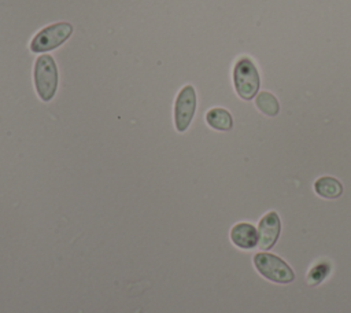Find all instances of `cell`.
I'll return each instance as SVG.
<instances>
[{
	"label": "cell",
	"instance_id": "8",
	"mask_svg": "<svg viewBox=\"0 0 351 313\" xmlns=\"http://www.w3.org/2000/svg\"><path fill=\"white\" fill-rule=\"evenodd\" d=\"M206 122L210 128L221 132H228L233 128L232 114L222 107H213L206 113Z\"/></svg>",
	"mask_w": 351,
	"mask_h": 313
},
{
	"label": "cell",
	"instance_id": "7",
	"mask_svg": "<svg viewBox=\"0 0 351 313\" xmlns=\"http://www.w3.org/2000/svg\"><path fill=\"white\" fill-rule=\"evenodd\" d=\"M230 242L241 250H251L258 244V229L250 222H237L230 228Z\"/></svg>",
	"mask_w": 351,
	"mask_h": 313
},
{
	"label": "cell",
	"instance_id": "1",
	"mask_svg": "<svg viewBox=\"0 0 351 313\" xmlns=\"http://www.w3.org/2000/svg\"><path fill=\"white\" fill-rule=\"evenodd\" d=\"M254 266L261 276L269 281L278 284H288L295 280L293 269L278 255L271 253H256L252 258Z\"/></svg>",
	"mask_w": 351,
	"mask_h": 313
},
{
	"label": "cell",
	"instance_id": "6",
	"mask_svg": "<svg viewBox=\"0 0 351 313\" xmlns=\"http://www.w3.org/2000/svg\"><path fill=\"white\" fill-rule=\"evenodd\" d=\"M258 246L263 250H270L278 240L281 232V220L277 211H267L258 224Z\"/></svg>",
	"mask_w": 351,
	"mask_h": 313
},
{
	"label": "cell",
	"instance_id": "9",
	"mask_svg": "<svg viewBox=\"0 0 351 313\" xmlns=\"http://www.w3.org/2000/svg\"><path fill=\"white\" fill-rule=\"evenodd\" d=\"M314 191L321 198L336 199L343 194V185L332 176H322L314 181Z\"/></svg>",
	"mask_w": 351,
	"mask_h": 313
},
{
	"label": "cell",
	"instance_id": "10",
	"mask_svg": "<svg viewBox=\"0 0 351 313\" xmlns=\"http://www.w3.org/2000/svg\"><path fill=\"white\" fill-rule=\"evenodd\" d=\"M255 104L259 108L261 113H263L267 117H276L280 111V104L278 100L276 99L274 95L270 92H259L255 97Z\"/></svg>",
	"mask_w": 351,
	"mask_h": 313
},
{
	"label": "cell",
	"instance_id": "5",
	"mask_svg": "<svg viewBox=\"0 0 351 313\" xmlns=\"http://www.w3.org/2000/svg\"><path fill=\"white\" fill-rule=\"evenodd\" d=\"M196 111V92L192 85H185L177 95L174 103V125L176 129L182 133L185 132Z\"/></svg>",
	"mask_w": 351,
	"mask_h": 313
},
{
	"label": "cell",
	"instance_id": "3",
	"mask_svg": "<svg viewBox=\"0 0 351 313\" xmlns=\"http://www.w3.org/2000/svg\"><path fill=\"white\" fill-rule=\"evenodd\" d=\"M233 84L237 95L244 100H251L256 96L261 78L252 59L243 56L233 67Z\"/></svg>",
	"mask_w": 351,
	"mask_h": 313
},
{
	"label": "cell",
	"instance_id": "2",
	"mask_svg": "<svg viewBox=\"0 0 351 313\" xmlns=\"http://www.w3.org/2000/svg\"><path fill=\"white\" fill-rule=\"evenodd\" d=\"M34 85L38 97L49 102L58 89V67L53 58L48 54L40 55L34 65Z\"/></svg>",
	"mask_w": 351,
	"mask_h": 313
},
{
	"label": "cell",
	"instance_id": "4",
	"mask_svg": "<svg viewBox=\"0 0 351 313\" xmlns=\"http://www.w3.org/2000/svg\"><path fill=\"white\" fill-rule=\"evenodd\" d=\"M73 33V26L69 22L52 23L41 29L32 40L30 49L33 52H47L62 45Z\"/></svg>",
	"mask_w": 351,
	"mask_h": 313
},
{
	"label": "cell",
	"instance_id": "11",
	"mask_svg": "<svg viewBox=\"0 0 351 313\" xmlns=\"http://www.w3.org/2000/svg\"><path fill=\"white\" fill-rule=\"evenodd\" d=\"M329 272H330V264L328 261H319L314 266H311V269L306 275V281L310 286H317L325 280Z\"/></svg>",
	"mask_w": 351,
	"mask_h": 313
}]
</instances>
